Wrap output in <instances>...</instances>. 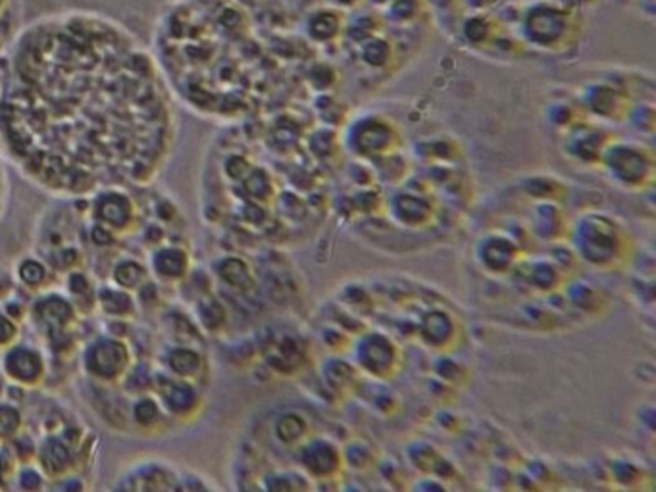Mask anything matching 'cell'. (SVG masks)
Masks as SVG:
<instances>
[{
	"mask_svg": "<svg viewBox=\"0 0 656 492\" xmlns=\"http://www.w3.org/2000/svg\"><path fill=\"white\" fill-rule=\"evenodd\" d=\"M14 333H16V327H14V323L10 321L8 317L0 314V344L8 342L10 339L14 337Z\"/></svg>",
	"mask_w": 656,
	"mask_h": 492,
	"instance_id": "2e32d148",
	"label": "cell"
},
{
	"mask_svg": "<svg viewBox=\"0 0 656 492\" xmlns=\"http://www.w3.org/2000/svg\"><path fill=\"white\" fill-rule=\"evenodd\" d=\"M220 271H222V275H224L225 281H229L231 285H243L245 281V277H247V269L243 266L239 260H227L224 266L220 267Z\"/></svg>",
	"mask_w": 656,
	"mask_h": 492,
	"instance_id": "4fadbf2b",
	"label": "cell"
},
{
	"mask_svg": "<svg viewBox=\"0 0 656 492\" xmlns=\"http://www.w3.org/2000/svg\"><path fill=\"white\" fill-rule=\"evenodd\" d=\"M37 308H39V316H41L44 321L52 323V325H64L66 321H69V317H72L69 304L62 300V298H58V296H50L47 300H42Z\"/></svg>",
	"mask_w": 656,
	"mask_h": 492,
	"instance_id": "52a82bcc",
	"label": "cell"
},
{
	"mask_svg": "<svg viewBox=\"0 0 656 492\" xmlns=\"http://www.w3.org/2000/svg\"><path fill=\"white\" fill-rule=\"evenodd\" d=\"M92 239L99 242V244H104V242H110V233L106 229H102V227H97V229L92 231Z\"/></svg>",
	"mask_w": 656,
	"mask_h": 492,
	"instance_id": "ac0fdd59",
	"label": "cell"
},
{
	"mask_svg": "<svg viewBox=\"0 0 656 492\" xmlns=\"http://www.w3.org/2000/svg\"><path fill=\"white\" fill-rule=\"evenodd\" d=\"M187 267V256L177 248H164L154 256V269L164 277L181 275Z\"/></svg>",
	"mask_w": 656,
	"mask_h": 492,
	"instance_id": "8992f818",
	"label": "cell"
},
{
	"mask_svg": "<svg viewBox=\"0 0 656 492\" xmlns=\"http://www.w3.org/2000/svg\"><path fill=\"white\" fill-rule=\"evenodd\" d=\"M498 0H429L435 16H447L457 22L460 33L472 46H479L485 27ZM493 39L502 44L512 37L535 49H560L568 35L580 24L573 0H500ZM493 44V41H491Z\"/></svg>",
	"mask_w": 656,
	"mask_h": 492,
	"instance_id": "6da1fadb",
	"label": "cell"
},
{
	"mask_svg": "<svg viewBox=\"0 0 656 492\" xmlns=\"http://www.w3.org/2000/svg\"><path fill=\"white\" fill-rule=\"evenodd\" d=\"M97 210H99L100 219L114 227L125 226V221L131 216L129 202L125 201L124 196H120V194H110L106 198H102Z\"/></svg>",
	"mask_w": 656,
	"mask_h": 492,
	"instance_id": "277c9868",
	"label": "cell"
},
{
	"mask_svg": "<svg viewBox=\"0 0 656 492\" xmlns=\"http://www.w3.org/2000/svg\"><path fill=\"white\" fill-rule=\"evenodd\" d=\"M135 417H137V421H139L141 425H150V423L158 417V408H156L154 402L145 398V400H141L135 406Z\"/></svg>",
	"mask_w": 656,
	"mask_h": 492,
	"instance_id": "9a60e30c",
	"label": "cell"
},
{
	"mask_svg": "<svg viewBox=\"0 0 656 492\" xmlns=\"http://www.w3.org/2000/svg\"><path fill=\"white\" fill-rule=\"evenodd\" d=\"M100 304L110 314H125L131 309V298L122 291H102L100 292Z\"/></svg>",
	"mask_w": 656,
	"mask_h": 492,
	"instance_id": "8fae6325",
	"label": "cell"
},
{
	"mask_svg": "<svg viewBox=\"0 0 656 492\" xmlns=\"http://www.w3.org/2000/svg\"><path fill=\"white\" fill-rule=\"evenodd\" d=\"M162 398L172 412L183 414V412H189L192 408V404L197 402V394L189 384L170 383L166 389H162Z\"/></svg>",
	"mask_w": 656,
	"mask_h": 492,
	"instance_id": "5b68a950",
	"label": "cell"
},
{
	"mask_svg": "<svg viewBox=\"0 0 656 492\" xmlns=\"http://www.w3.org/2000/svg\"><path fill=\"white\" fill-rule=\"evenodd\" d=\"M170 367L174 369L177 375H192L197 373L200 367V358L192 350L179 348L170 354Z\"/></svg>",
	"mask_w": 656,
	"mask_h": 492,
	"instance_id": "ba28073f",
	"label": "cell"
},
{
	"mask_svg": "<svg viewBox=\"0 0 656 492\" xmlns=\"http://www.w3.org/2000/svg\"><path fill=\"white\" fill-rule=\"evenodd\" d=\"M6 371L19 383H33L42 373V359L37 352L16 348L6 356Z\"/></svg>",
	"mask_w": 656,
	"mask_h": 492,
	"instance_id": "3957f363",
	"label": "cell"
},
{
	"mask_svg": "<svg viewBox=\"0 0 656 492\" xmlns=\"http://www.w3.org/2000/svg\"><path fill=\"white\" fill-rule=\"evenodd\" d=\"M19 429V414L12 406H0V436H12Z\"/></svg>",
	"mask_w": 656,
	"mask_h": 492,
	"instance_id": "7c38bea8",
	"label": "cell"
},
{
	"mask_svg": "<svg viewBox=\"0 0 656 492\" xmlns=\"http://www.w3.org/2000/svg\"><path fill=\"white\" fill-rule=\"evenodd\" d=\"M22 484H24L25 489H39L41 479H39V475H37L35 471H24V475H22Z\"/></svg>",
	"mask_w": 656,
	"mask_h": 492,
	"instance_id": "e0dca14e",
	"label": "cell"
},
{
	"mask_svg": "<svg viewBox=\"0 0 656 492\" xmlns=\"http://www.w3.org/2000/svg\"><path fill=\"white\" fill-rule=\"evenodd\" d=\"M19 275L24 279L27 285H39L42 283V279H44V267L39 264V262H33V260H25L22 267H19Z\"/></svg>",
	"mask_w": 656,
	"mask_h": 492,
	"instance_id": "5bb4252c",
	"label": "cell"
},
{
	"mask_svg": "<svg viewBox=\"0 0 656 492\" xmlns=\"http://www.w3.org/2000/svg\"><path fill=\"white\" fill-rule=\"evenodd\" d=\"M114 277H116V281L122 287L131 289V287H137L141 283L142 277H145V269L139 264H135V262H124V264H120L116 267Z\"/></svg>",
	"mask_w": 656,
	"mask_h": 492,
	"instance_id": "30bf717a",
	"label": "cell"
},
{
	"mask_svg": "<svg viewBox=\"0 0 656 492\" xmlns=\"http://www.w3.org/2000/svg\"><path fill=\"white\" fill-rule=\"evenodd\" d=\"M127 364V348L122 342L116 341H100L89 352L87 366L95 375L102 379H112L120 375Z\"/></svg>",
	"mask_w": 656,
	"mask_h": 492,
	"instance_id": "7a4b0ae2",
	"label": "cell"
},
{
	"mask_svg": "<svg viewBox=\"0 0 656 492\" xmlns=\"http://www.w3.org/2000/svg\"><path fill=\"white\" fill-rule=\"evenodd\" d=\"M44 461H47V466H49L50 469H54V471L64 469V467L69 464V450H67L66 444L56 441V439H52V441L47 444V448H44Z\"/></svg>",
	"mask_w": 656,
	"mask_h": 492,
	"instance_id": "9c48e42d",
	"label": "cell"
}]
</instances>
